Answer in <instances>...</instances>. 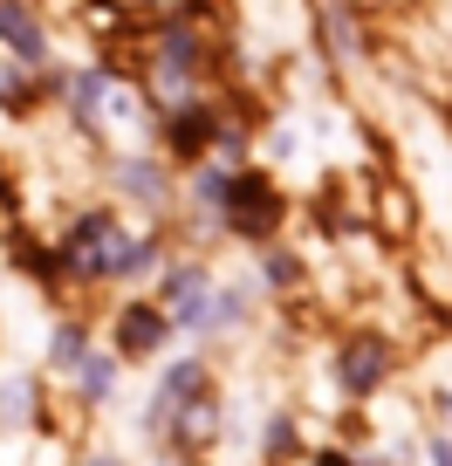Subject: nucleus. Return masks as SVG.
I'll return each instance as SVG.
<instances>
[{
	"label": "nucleus",
	"instance_id": "1",
	"mask_svg": "<svg viewBox=\"0 0 452 466\" xmlns=\"http://www.w3.org/2000/svg\"><path fill=\"white\" fill-rule=\"evenodd\" d=\"M117 248H124L117 219H110V213H89L83 227H75V240H69V261L83 268V275H110V261H117Z\"/></svg>",
	"mask_w": 452,
	"mask_h": 466
},
{
	"label": "nucleus",
	"instance_id": "2",
	"mask_svg": "<svg viewBox=\"0 0 452 466\" xmlns=\"http://www.w3.org/2000/svg\"><path fill=\"white\" fill-rule=\"evenodd\" d=\"M226 206H234V227L240 233H267V227H275V213H281V199H275L267 178H234V186H226Z\"/></svg>",
	"mask_w": 452,
	"mask_h": 466
},
{
	"label": "nucleus",
	"instance_id": "3",
	"mask_svg": "<svg viewBox=\"0 0 452 466\" xmlns=\"http://www.w3.org/2000/svg\"><path fill=\"white\" fill-rule=\"evenodd\" d=\"M117 336H124V350L131 357H151V350H165V336H172V322H165V309H124V322H117Z\"/></svg>",
	"mask_w": 452,
	"mask_h": 466
},
{
	"label": "nucleus",
	"instance_id": "4",
	"mask_svg": "<svg viewBox=\"0 0 452 466\" xmlns=\"http://www.w3.org/2000/svg\"><path fill=\"white\" fill-rule=\"evenodd\" d=\"M0 35L15 42V56H21V62H42V56H48L42 28L28 21V7H21V0H0Z\"/></svg>",
	"mask_w": 452,
	"mask_h": 466
},
{
	"label": "nucleus",
	"instance_id": "5",
	"mask_svg": "<svg viewBox=\"0 0 452 466\" xmlns=\"http://www.w3.org/2000/svg\"><path fill=\"white\" fill-rule=\"evenodd\" d=\"M384 364H391L384 343H350L343 350V384H350V391H370V384L384 378Z\"/></svg>",
	"mask_w": 452,
	"mask_h": 466
},
{
	"label": "nucleus",
	"instance_id": "6",
	"mask_svg": "<svg viewBox=\"0 0 452 466\" xmlns=\"http://www.w3.org/2000/svg\"><path fill=\"white\" fill-rule=\"evenodd\" d=\"M75 378H83V398H89V405H103V398L117 391V364H110V357H83V364H75Z\"/></svg>",
	"mask_w": 452,
	"mask_h": 466
},
{
	"label": "nucleus",
	"instance_id": "7",
	"mask_svg": "<svg viewBox=\"0 0 452 466\" xmlns=\"http://www.w3.org/2000/svg\"><path fill=\"white\" fill-rule=\"evenodd\" d=\"M89 357V336L75 329V322H62V336H55V364H83Z\"/></svg>",
	"mask_w": 452,
	"mask_h": 466
},
{
	"label": "nucleus",
	"instance_id": "8",
	"mask_svg": "<svg viewBox=\"0 0 452 466\" xmlns=\"http://www.w3.org/2000/svg\"><path fill=\"white\" fill-rule=\"evenodd\" d=\"M206 137H213V124H206V110H199V116H178V151H199Z\"/></svg>",
	"mask_w": 452,
	"mask_h": 466
},
{
	"label": "nucleus",
	"instance_id": "9",
	"mask_svg": "<svg viewBox=\"0 0 452 466\" xmlns=\"http://www.w3.org/2000/svg\"><path fill=\"white\" fill-rule=\"evenodd\" d=\"M124 186H131V192H151V199H158V192H165V178H158V172H151V165H145V158H137V165H131V172H124Z\"/></svg>",
	"mask_w": 452,
	"mask_h": 466
},
{
	"label": "nucleus",
	"instance_id": "10",
	"mask_svg": "<svg viewBox=\"0 0 452 466\" xmlns=\"http://www.w3.org/2000/svg\"><path fill=\"white\" fill-rule=\"evenodd\" d=\"M432 460H438V466H452V439H432Z\"/></svg>",
	"mask_w": 452,
	"mask_h": 466
},
{
	"label": "nucleus",
	"instance_id": "11",
	"mask_svg": "<svg viewBox=\"0 0 452 466\" xmlns=\"http://www.w3.org/2000/svg\"><path fill=\"white\" fill-rule=\"evenodd\" d=\"M316 466H350V460H336V452H322V460H316Z\"/></svg>",
	"mask_w": 452,
	"mask_h": 466
},
{
	"label": "nucleus",
	"instance_id": "12",
	"mask_svg": "<svg viewBox=\"0 0 452 466\" xmlns=\"http://www.w3.org/2000/svg\"><path fill=\"white\" fill-rule=\"evenodd\" d=\"M89 466H117V460H89Z\"/></svg>",
	"mask_w": 452,
	"mask_h": 466
}]
</instances>
